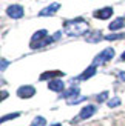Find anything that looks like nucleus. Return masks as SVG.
Returning a JSON list of instances; mask_svg holds the SVG:
<instances>
[{
	"mask_svg": "<svg viewBox=\"0 0 125 126\" xmlns=\"http://www.w3.org/2000/svg\"><path fill=\"white\" fill-rule=\"evenodd\" d=\"M53 126H62V125H60V123H56V125H53Z\"/></svg>",
	"mask_w": 125,
	"mask_h": 126,
	"instance_id": "5701e85b",
	"label": "nucleus"
},
{
	"mask_svg": "<svg viewBox=\"0 0 125 126\" xmlns=\"http://www.w3.org/2000/svg\"><path fill=\"white\" fill-rule=\"evenodd\" d=\"M45 125H46V118H43L40 115H37L31 123V126H45Z\"/></svg>",
	"mask_w": 125,
	"mask_h": 126,
	"instance_id": "2eb2a0df",
	"label": "nucleus"
},
{
	"mask_svg": "<svg viewBox=\"0 0 125 126\" xmlns=\"http://www.w3.org/2000/svg\"><path fill=\"white\" fill-rule=\"evenodd\" d=\"M96 71H97V66H94V65H91V66H88L83 71V74H80L79 77H77V80H88V79H91L93 75L96 74Z\"/></svg>",
	"mask_w": 125,
	"mask_h": 126,
	"instance_id": "9b49d317",
	"label": "nucleus"
},
{
	"mask_svg": "<svg viewBox=\"0 0 125 126\" xmlns=\"http://www.w3.org/2000/svg\"><path fill=\"white\" fill-rule=\"evenodd\" d=\"M63 75V72L62 71H46V72H43L40 74V80H54V79H57V77H62Z\"/></svg>",
	"mask_w": 125,
	"mask_h": 126,
	"instance_id": "f8f14e48",
	"label": "nucleus"
},
{
	"mask_svg": "<svg viewBox=\"0 0 125 126\" xmlns=\"http://www.w3.org/2000/svg\"><path fill=\"white\" fill-rule=\"evenodd\" d=\"M93 16L96 18H99V20H107V18H110L113 16V8H111V6H105V8H101V9L94 11Z\"/></svg>",
	"mask_w": 125,
	"mask_h": 126,
	"instance_id": "423d86ee",
	"label": "nucleus"
},
{
	"mask_svg": "<svg viewBox=\"0 0 125 126\" xmlns=\"http://www.w3.org/2000/svg\"><path fill=\"white\" fill-rule=\"evenodd\" d=\"M124 34H111V35H107L105 39L107 40H119V39H124Z\"/></svg>",
	"mask_w": 125,
	"mask_h": 126,
	"instance_id": "a211bd4d",
	"label": "nucleus"
},
{
	"mask_svg": "<svg viewBox=\"0 0 125 126\" xmlns=\"http://www.w3.org/2000/svg\"><path fill=\"white\" fill-rule=\"evenodd\" d=\"M59 9H60V3H51V5L45 6L43 9H40L39 16H40V17H49V16L56 14V12H57Z\"/></svg>",
	"mask_w": 125,
	"mask_h": 126,
	"instance_id": "6e6552de",
	"label": "nucleus"
},
{
	"mask_svg": "<svg viewBox=\"0 0 125 126\" xmlns=\"http://www.w3.org/2000/svg\"><path fill=\"white\" fill-rule=\"evenodd\" d=\"M20 115V112H12V114H8V115H3L2 117V123H5L6 120H12V118H16Z\"/></svg>",
	"mask_w": 125,
	"mask_h": 126,
	"instance_id": "f3484780",
	"label": "nucleus"
},
{
	"mask_svg": "<svg viewBox=\"0 0 125 126\" xmlns=\"http://www.w3.org/2000/svg\"><path fill=\"white\" fill-rule=\"evenodd\" d=\"M48 88H49V91H54V92H62L65 89V83L62 81L60 79H54L51 80L48 83Z\"/></svg>",
	"mask_w": 125,
	"mask_h": 126,
	"instance_id": "1a4fd4ad",
	"label": "nucleus"
},
{
	"mask_svg": "<svg viewBox=\"0 0 125 126\" xmlns=\"http://www.w3.org/2000/svg\"><path fill=\"white\" fill-rule=\"evenodd\" d=\"M125 26V17H117L114 22L110 23V31H117V29H122Z\"/></svg>",
	"mask_w": 125,
	"mask_h": 126,
	"instance_id": "ddd939ff",
	"label": "nucleus"
},
{
	"mask_svg": "<svg viewBox=\"0 0 125 126\" xmlns=\"http://www.w3.org/2000/svg\"><path fill=\"white\" fill-rule=\"evenodd\" d=\"M62 97H65L66 100H68V105H70L71 102H74V97H80L79 95V88H70L68 91H65L63 94H62Z\"/></svg>",
	"mask_w": 125,
	"mask_h": 126,
	"instance_id": "9d476101",
	"label": "nucleus"
},
{
	"mask_svg": "<svg viewBox=\"0 0 125 126\" xmlns=\"http://www.w3.org/2000/svg\"><path fill=\"white\" fill-rule=\"evenodd\" d=\"M60 39V32H56L54 35L48 37V31L46 29H39L37 32L33 34V37H31V43L29 46L33 49H39V48H43L46 45H51L53 42L59 40Z\"/></svg>",
	"mask_w": 125,
	"mask_h": 126,
	"instance_id": "f03ea898",
	"label": "nucleus"
},
{
	"mask_svg": "<svg viewBox=\"0 0 125 126\" xmlns=\"http://www.w3.org/2000/svg\"><path fill=\"white\" fill-rule=\"evenodd\" d=\"M6 65H9V62H6L5 59H2V71H5V69H6Z\"/></svg>",
	"mask_w": 125,
	"mask_h": 126,
	"instance_id": "aec40b11",
	"label": "nucleus"
},
{
	"mask_svg": "<svg viewBox=\"0 0 125 126\" xmlns=\"http://www.w3.org/2000/svg\"><path fill=\"white\" fill-rule=\"evenodd\" d=\"M121 60H122V62H125V51H124V52H122V55H121Z\"/></svg>",
	"mask_w": 125,
	"mask_h": 126,
	"instance_id": "4be33fe9",
	"label": "nucleus"
},
{
	"mask_svg": "<svg viewBox=\"0 0 125 126\" xmlns=\"http://www.w3.org/2000/svg\"><path fill=\"white\" fill-rule=\"evenodd\" d=\"M113 57H114V49H113V48H105L104 51H101L94 59H93V65H94V66L104 65V63L110 62Z\"/></svg>",
	"mask_w": 125,
	"mask_h": 126,
	"instance_id": "7ed1b4c3",
	"label": "nucleus"
},
{
	"mask_svg": "<svg viewBox=\"0 0 125 126\" xmlns=\"http://www.w3.org/2000/svg\"><path fill=\"white\" fill-rule=\"evenodd\" d=\"M97 111V108L94 105H86L82 108V111L79 112V115H77V120H86V118H90L94 112Z\"/></svg>",
	"mask_w": 125,
	"mask_h": 126,
	"instance_id": "0eeeda50",
	"label": "nucleus"
},
{
	"mask_svg": "<svg viewBox=\"0 0 125 126\" xmlns=\"http://www.w3.org/2000/svg\"><path fill=\"white\" fill-rule=\"evenodd\" d=\"M107 105L110 106V108H116V106H119V105H121V98H119V97H114V98H111Z\"/></svg>",
	"mask_w": 125,
	"mask_h": 126,
	"instance_id": "dca6fc26",
	"label": "nucleus"
},
{
	"mask_svg": "<svg viewBox=\"0 0 125 126\" xmlns=\"http://www.w3.org/2000/svg\"><path fill=\"white\" fill-rule=\"evenodd\" d=\"M36 94V88L31 85H23L17 89V95L20 98H31Z\"/></svg>",
	"mask_w": 125,
	"mask_h": 126,
	"instance_id": "20e7f679",
	"label": "nucleus"
},
{
	"mask_svg": "<svg viewBox=\"0 0 125 126\" xmlns=\"http://www.w3.org/2000/svg\"><path fill=\"white\" fill-rule=\"evenodd\" d=\"M107 98H108V91H104V92H101V94L96 97L97 102H104V100H107Z\"/></svg>",
	"mask_w": 125,
	"mask_h": 126,
	"instance_id": "6ab92c4d",
	"label": "nucleus"
},
{
	"mask_svg": "<svg viewBox=\"0 0 125 126\" xmlns=\"http://www.w3.org/2000/svg\"><path fill=\"white\" fill-rule=\"evenodd\" d=\"M63 29H65V34L70 35V37H79V35H83V34H88V29H90V25L85 18H73V20H66L63 23Z\"/></svg>",
	"mask_w": 125,
	"mask_h": 126,
	"instance_id": "f257e3e1",
	"label": "nucleus"
},
{
	"mask_svg": "<svg viewBox=\"0 0 125 126\" xmlns=\"http://www.w3.org/2000/svg\"><path fill=\"white\" fill-rule=\"evenodd\" d=\"M6 16L11 17V18H22L23 17V8L20 5H11L6 8Z\"/></svg>",
	"mask_w": 125,
	"mask_h": 126,
	"instance_id": "39448f33",
	"label": "nucleus"
},
{
	"mask_svg": "<svg viewBox=\"0 0 125 126\" xmlns=\"http://www.w3.org/2000/svg\"><path fill=\"white\" fill-rule=\"evenodd\" d=\"M119 80L121 81H125V72H119Z\"/></svg>",
	"mask_w": 125,
	"mask_h": 126,
	"instance_id": "412c9836",
	"label": "nucleus"
},
{
	"mask_svg": "<svg viewBox=\"0 0 125 126\" xmlns=\"http://www.w3.org/2000/svg\"><path fill=\"white\" fill-rule=\"evenodd\" d=\"M99 40H102L101 31H94V32H90L86 35V42H90V43H97Z\"/></svg>",
	"mask_w": 125,
	"mask_h": 126,
	"instance_id": "4468645a",
	"label": "nucleus"
}]
</instances>
